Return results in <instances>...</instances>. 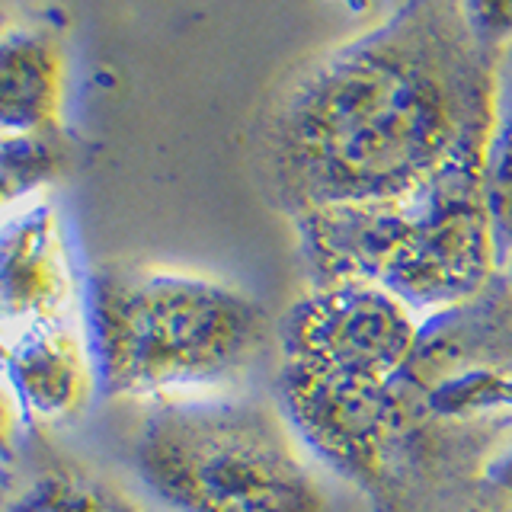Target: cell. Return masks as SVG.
<instances>
[{"instance_id":"6da1fadb","label":"cell","mask_w":512,"mask_h":512,"mask_svg":"<svg viewBox=\"0 0 512 512\" xmlns=\"http://www.w3.org/2000/svg\"><path fill=\"white\" fill-rule=\"evenodd\" d=\"M496 58L464 4L413 0L314 58L263 128L269 183L288 215L400 202L487 157Z\"/></svg>"},{"instance_id":"7a4b0ae2","label":"cell","mask_w":512,"mask_h":512,"mask_svg":"<svg viewBox=\"0 0 512 512\" xmlns=\"http://www.w3.org/2000/svg\"><path fill=\"white\" fill-rule=\"evenodd\" d=\"M80 324L96 391L106 397H215L269 343V314L250 292L202 272L103 263L84 282Z\"/></svg>"},{"instance_id":"3957f363","label":"cell","mask_w":512,"mask_h":512,"mask_svg":"<svg viewBox=\"0 0 512 512\" xmlns=\"http://www.w3.org/2000/svg\"><path fill=\"white\" fill-rule=\"evenodd\" d=\"M311 285L372 282L426 320L461 308L500 276L484 160L400 202L330 205L292 218Z\"/></svg>"},{"instance_id":"277c9868","label":"cell","mask_w":512,"mask_h":512,"mask_svg":"<svg viewBox=\"0 0 512 512\" xmlns=\"http://www.w3.org/2000/svg\"><path fill=\"white\" fill-rule=\"evenodd\" d=\"M132 471L170 512H327V493L279 410L231 394L151 404Z\"/></svg>"},{"instance_id":"5b68a950","label":"cell","mask_w":512,"mask_h":512,"mask_svg":"<svg viewBox=\"0 0 512 512\" xmlns=\"http://www.w3.org/2000/svg\"><path fill=\"white\" fill-rule=\"evenodd\" d=\"M276 404L301 452L362 493L391 484L410 426L429 416L426 397L407 378L356 381L282 362Z\"/></svg>"},{"instance_id":"8992f818","label":"cell","mask_w":512,"mask_h":512,"mask_svg":"<svg viewBox=\"0 0 512 512\" xmlns=\"http://www.w3.org/2000/svg\"><path fill=\"white\" fill-rule=\"evenodd\" d=\"M423 320L372 282L311 285L276 330L279 362L391 384L407 375Z\"/></svg>"},{"instance_id":"52a82bcc","label":"cell","mask_w":512,"mask_h":512,"mask_svg":"<svg viewBox=\"0 0 512 512\" xmlns=\"http://www.w3.org/2000/svg\"><path fill=\"white\" fill-rule=\"evenodd\" d=\"M84 282L58 208L36 199L0 218V333L4 340L80 314Z\"/></svg>"},{"instance_id":"ba28073f","label":"cell","mask_w":512,"mask_h":512,"mask_svg":"<svg viewBox=\"0 0 512 512\" xmlns=\"http://www.w3.org/2000/svg\"><path fill=\"white\" fill-rule=\"evenodd\" d=\"M0 372L23 420H68L96 391L87 333L77 317L7 336Z\"/></svg>"},{"instance_id":"9c48e42d","label":"cell","mask_w":512,"mask_h":512,"mask_svg":"<svg viewBox=\"0 0 512 512\" xmlns=\"http://www.w3.org/2000/svg\"><path fill=\"white\" fill-rule=\"evenodd\" d=\"M64 55L48 29L0 32V135H39L61 128Z\"/></svg>"},{"instance_id":"30bf717a","label":"cell","mask_w":512,"mask_h":512,"mask_svg":"<svg viewBox=\"0 0 512 512\" xmlns=\"http://www.w3.org/2000/svg\"><path fill=\"white\" fill-rule=\"evenodd\" d=\"M71 164L61 128L39 135H0V218L39 199Z\"/></svg>"},{"instance_id":"8fae6325","label":"cell","mask_w":512,"mask_h":512,"mask_svg":"<svg viewBox=\"0 0 512 512\" xmlns=\"http://www.w3.org/2000/svg\"><path fill=\"white\" fill-rule=\"evenodd\" d=\"M10 512H144L132 496L122 493L100 474L77 464H55L29 480L16 493Z\"/></svg>"},{"instance_id":"7c38bea8","label":"cell","mask_w":512,"mask_h":512,"mask_svg":"<svg viewBox=\"0 0 512 512\" xmlns=\"http://www.w3.org/2000/svg\"><path fill=\"white\" fill-rule=\"evenodd\" d=\"M484 199L500 266H506L512 256V80L496 93V116L484 157Z\"/></svg>"},{"instance_id":"4fadbf2b","label":"cell","mask_w":512,"mask_h":512,"mask_svg":"<svg viewBox=\"0 0 512 512\" xmlns=\"http://www.w3.org/2000/svg\"><path fill=\"white\" fill-rule=\"evenodd\" d=\"M426 413L439 420H512V372H464L445 378L426 394Z\"/></svg>"},{"instance_id":"5bb4252c","label":"cell","mask_w":512,"mask_h":512,"mask_svg":"<svg viewBox=\"0 0 512 512\" xmlns=\"http://www.w3.org/2000/svg\"><path fill=\"white\" fill-rule=\"evenodd\" d=\"M464 16L484 52L500 61V55L512 45V4H464Z\"/></svg>"},{"instance_id":"9a60e30c","label":"cell","mask_w":512,"mask_h":512,"mask_svg":"<svg viewBox=\"0 0 512 512\" xmlns=\"http://www.w3.org/2000/svg\"><path fill=\"white\" fill-rule=\"evenodd\" d=\"M20 432H23V413H20V407H16V400L7 388L4 372H0V461L16 455Z\"/></svg>"},{"instance_id":"2e32d148","label":"cell","mask_w":512,"mask_h":512,"mask_svg":"<svg viewBox=\"0 0 512 512\" xmlns=\"http://www.w3.org/2000/svg\"><path fill=\"white\" fill-rule=\"evenodd\" d=\"M484 480L493 493L512 496V445H506L503 452H496L487 464H484Z\"/></svg>"},{"instance_id":"e0dca14e","label":"cell","mask_w":512,"mask_h":512,"mask_svg":"<svg viewBox=\"0 0 512 512\" xmlns=\"http://www.w3.org/2000/svg\"><path fill=\"white\" fill-rule=\"evenodd\" d=\"M464 512H512V496L493 493V496H484V500L471 503Z\"/></svg>"},{"instance_id":"ac0fdd59","label":"cell","mask_w":512,"mask_h":512,"mask_svg":"<svg viewBox=\"0 0 512 512\" xmlns=\"http://www.w3.org/2000/svg\"><path fill=\"white\" fill-rule=\"evenodd\" d=\"M13 500H16V493H13V487H10V477H7L4 471H0V512H7Z\"/></svg>"},{"instance_id":"d6986e66","label":"cell","mask_w":512,"mask_h":512,"mask_svg":"<svg viewBox=\"0 0 512 512\" xmlns=\"http://www.w3.org/2000/svg\"><path fill=\"white\" fill-rule=\"evenodd\" d=\"M503 272V279H506V288H509V295H512V256H509V263L500 269Z\"/></svg>"},{"instance_id":"ffe728a7","label":"cell","mask_w":512,"mask_h":512,"mask_svg":"<svg viewBox=\"0 0 512 512\" xmlns=\"http://www.w3.org/2000/svg\"><path fill=\"white\" fill-rule=\"evenodd\" d=\"M0 359H4V340H0Z\"/></svg>"},{"instance_id":"44dd1931","label":"cell","mask_w":512,"mask_h":512,"mask_svg":"<svg viewBox=\"0 0 512 512\" xmlns=\"http://www.w3.org/2000/svg\"><path fill=\"white\" fill-rule=\"evenodd\" d=\"M7 512H10V509H7Z\"/></svg>"}]
</instances>
